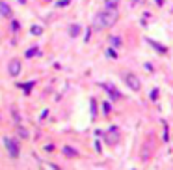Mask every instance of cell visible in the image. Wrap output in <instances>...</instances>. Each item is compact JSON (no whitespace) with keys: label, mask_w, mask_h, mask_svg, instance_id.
I'll return each mask as SVG.
<instances>
[{"label":"cell","mask_w":173,"mask_h":170,"mask_svg":"<svg viewBox=\"0 0 173 170\" xmlns=\"http://www.w3.org/2000/svg\"><path fill=\"white\" fill-rule=\"evenodd\" d=\"M156 97H158V90H153V92H151V99L156 101Z\"/></svg>","instance_id":"7402d4cb"},{"label":"cell","mask_w":173,"mask_h":170,"mask_svg":"<svg viewBox=\"0 0 173 170\" xmlns=\"http://www.w3.org/2000/svg\"><path fill=\"white\" fill-rule=\"evenodd\" d=\"M78 34H80V26H78V25H71V26H69V36H71V38H77Z\"/></svg>","instance_id":"8fae6325"},{"label":"cell","mask_w":173,"mask_h":170,"mask_svg":"<svg viewBox=\"0 0 173 170\" xmlns=\"http://www.w3.org/2000/svg\"><path fill=\"white\" fill-rule=\"evenodd\" d=\"M110 43H112V47H121V39L117 38V36H112L110 38Z\"/></svg>","instance_id":"4fadbf2b"},{"label":"cell","mask_w":173,"mask_h":170,"mask_svg":"<svg viewBox=\"0 0 173 170\" xmlns=\"http://www.w3.org/2000/svg\"><path fill=\"white\" fill-rule=\"evenodd\" d=\"M20 67H23V66H20V62H19L17 58H13L11 62H9V66H8V73H9L11 77H17L19 73H20Z\"/></svg>","instance_id":"5b68a950"},{"label":"cell","mask_w":173,"mask_h":170,"mask_svg":"<svg viewBox=\"0 0 173 170\" xmlns=\"http://www.w3.org/2000/svg\"><path fill=\"white\" fill-rule=\"evenodd\" d=\"M134 2H142V0H134Z\"/></svg>","instance_id":"cb8c5ba5"},{"label":"cell","mask_w":173,"mask_h":170,"mask_svg":"<svg viewBox=\"0 0 173 170\" xmlns=\"http://www.w3.org/2000/svg\"><path fill=\"white\" fill-rule=\"evenodd\" d=\"M4 146L8 148L9 155H11L13 159H17V157H19V142H17L15 139H9V136H4Z\"/></svg>","instance_id":"7a4b0ae2"},{"label":"cell","mask_w":173,"mask_h":170,"mask_svg":"<svg viewBox=\"0 0 173 170\" xmlns=\"http://www.w3.org/2000/svg\"><path fill=\"white\" fill-rule=\"evenodd\" d=\"M101 88H104L106 92H108V95H110V99L112 101H117V99H121V93L117 92L112 84H104V82H101Z\"/></svg>","instance_id":"277c9868"},{"label":"cell","mask_w":173,"mask_h":170,"mask_svg":"<svg viewBox=\"0 0 173 170\" xmlns=\"http://www.w3.org/2000/svg\"><path fill=\"white\" fill-rule=\"evenodd\" d=\"M117 19H119V13H117V9H101L99 13L93 17V25H91V30L95 32H101L104 28H110L117 23Z\"/></svg>","instance_id":"6da1fadb"},{"label":"cell","mask_w":173,"mask_h":170,"mask_svg":"<svg viewBox=\"0 0 173 170\" xmlns=\"http://www.w3.org/2000/svg\"><path fill=\"white\" fill-rule=\"evenodd\" d=\"M58 8H63V6H69V0H60V2L56 4Z\"/></svg>","instance_id":"44dd1931"},{"label":"cell","mask_w":173,"mask_h":170,"mask_svg":"<svg viewBox=\"0 0 173 170\" xmlns=\"http://www.w3.org/2000/svg\"><path fill=\"white\" fill-rule=\"evenodd\" d=\"M11 112H13V120H15V122H20V114L17 112V109H15V107H11Z\"/></svg>","instance_id":"2e32d148"},{"label":"cell","mask_w":173,"mask_h":170,"mask_svg":"<svg viewBox=\"0 0 173 170\" xmlns=\"http://www.w3.org/2000/svg\"><path fill=\"white\" fill-rule=\"evenodd\" d=\"M30 32H32V34H36V36H39V34H41L43 30H41L39 26H32V30H30Z\"/></svg>","instance_id":"ac0fdd59"},{"label":"cell","mask_w":173,"mask_h":170,"mask_svg":"<svg viewBox=\"0 0 173 170\" xmlns=\"http://www.w3.org/2000/svg\"><path fill=\"white\" fill-rule=\"evenodd\" d=\"M19 28H20V25H19V21H11V30H13V32H17Z\"/></svg>","instance_id":"e0dca14e"},{"label":"cell","mask_w":173,"mask_h":170,"mask_svg":"<svg viewBox=\"0 0 173 170\" xmlns=\"http://www.w3.org/2000/svg\"><path fill=\"white\" fill-rule=\"evenodd\" d=\"M63 153L69 157H78V150H73L71 146H63Z\"/></svg>","instance_id":"9c48e42d"},{"label":"cell","mask_w":173,"mask_h":170,"mask_svg":"<svg viewBox=\"0 0 173 170\" xmlns=\"http://www.w3.org/2000/svg\"><path fill=\"white\" fill-rule=\"evenodd\" d=\"M91 114L93 116L97 114V103H95V99H91Z\"/></svg>","instance_id":"d6986e66"},{"label":"cell","mask_w":173,"mask_h":170,"mask_svg":"<svg viewBox=\"0 0 173 170\" xmlns=\"http://www.w3.org/2000/svg\"><path fill=\"white\" fill-rule=\"evenodd\" d=\"M123 79H125V84H127V86L131 88V90L138 92L140 88H142V82H140V79L134 75V73H127V75H125Z\"/></svg>","instance_id":"3957f363"},{"label":"cell","mask_w":173,"mask_h":170,"mask_svg":"<svg viewBox=\"0 0 173 170\" xmlns=\"http://www.w3.org/2000/svg\"><path fill=\"white\" fill-rule=\"evenodd\" d=\"M117 6H119V0H104V8L108 9H117Z\"/></svg>","instance_id":"30bf717a"},{"label":"cell","mask_w":173,"mask_h":170,"mask_svg":"<svg viewBox=\"0 0 173 170\" xmlns=\"http://www.w3.org/2000/svg\"><path fill=\"white\" fill-rule=\"evenodd\" d=\"M108 131H110V136L106 135V142H108V144H114V142H117V139H119V129H117L115 125H112Z\"/></svg>","instance_id":"8992f818"},{"label":"cell","mask_w":173,"mask_h":170,"mask_svg":"<svg viewBox=\"0 0 173 170\" xmlns=\"http://www.w3.org/2000/svg\"><path fill=\"white\" fill-rule=\"evenodd\" d=\"M147 43H149L151 47H153V49H156V51L160 52V54H164V52L168 51V49H166L164 45H160V43H156V41H153V39H147Z\"/></svg>","instance_id":"ba28073f"},{"label":"cell","mask_w":173,"mask_h":170,"mask_svg":"<svg viewBox=\"0 0 173 170\" xmlns=\"http://www.w3.org/2000/svg\"><path fill=\"white\" fill-rule=\"evenodd\" d=\"M106 56H110L112 60H115V58H117V52H115L114 49H106Z\"/></svg>","instance_id":"9a60e30c"},{"label":"cell","mask_w":173,"mask_h":170,"mask_svg":"<svg viewBox=\"0 0 173 170\" xmlns=\"http://www.w3.org/2000/svg\"><path fill=\"white\" fill-rule=\"evenodd\" d=\"M37 52H39V49H37V47H32V49H28V51H26V58H32V56H36Z\"/></svg>","instance_id":"5bb4252c"},{"label":"cell","mask_w":173,"mask_h":170,"mask_svg":"<svg viewBox=\"0 0 173 170\" xmlns=\"http://www.w3.org/2000/svg\"><path fill=\"white\" fill-rule=\"evenodd\" d=\"M0 15H4V17H9V15H11V8H9V4L2 2V0H0Z\"/></svg>","instance_id":"52a82bcc"},{"label":"cell","mask_w":173,"mask_h":170,"mask_svg":"<svg viewBox=\"0 0 173 170\" xmlns=\"http://www.w3.org/2000/svg\"><path fill=\"white\" fill-rule=\"evenodd\" d=\"M145 69H147V71H153V66H151V64L147 62V64H145Z\"/></svg>","instance_id":"603a6c76"},{"label":"cell","mask_w":173,"mask_h":170,"mask_svg":"<svg viewBox=\"0 0 173 170\" xmlns=\"http://www.w3.org/2000/svg\"><path fill=\"white\" fill-rule=\"evenodd\" d=\"M102 109H104V112L108 114V112L112 110V105H110V103H104V105H102Z\"/></svg>","instance_id":"ffe728a7"},{"label":"cell","mask_w":173,"mask_h":170,"mask_svg":"<svg viewBox=\"0 0 173 170\" xmlns=\"http://www.w3.org/2000/svg\"><path fill=\"white\" fill-rule=\"evenodd\" d=\"M19 86L24 90V93H30V90L34 88V82H23V84H19Z\"/></svg>","instance_id":"7c38bea8"}]
</instances>
